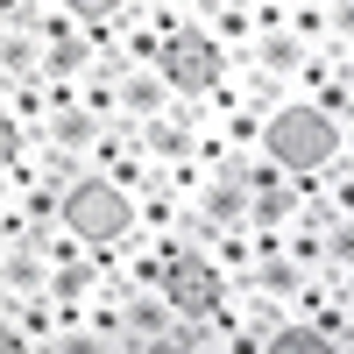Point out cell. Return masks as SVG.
Masks as SVG:
<instances>
[{"label": "cell", "instance_id": "6da1fadb", "mask_svg": "<svg viewBox=\"0 0 354 354\" xmlns=\"http://www.w3.org/2000/svg\"><path fill=\"white\" fill-rule=\"evenodd\" d=\"M149 21H156V36H163V57H156L163 85H170L185 106H205V100L234 78V57L198 28V15L185 8V0H149Z\"/></svg>", "mask_w": 354, "mask_h": 354}, {"label": "cell", "instance_id": "7a4b0ae2", "mask_svg": "<svg viewBox=\"0 0 354 354\" xmlns=\"http://www.w3.org/2000/svg\"><path fill=\"white\" fill-rule=\"evenodd\" d=\"M262 156L290 177H326L340 156H347V128L333 113H319L312 100L290 93L283 106H270V128H262Z\"/></svg>", "mask_w": 354, "mask_h": 354}, {"label": "cell", "instance_id": "3957f363", "mask_svg": "<svg viewBox=\"0 0 354 354\" xmlns=\"http://www.w3.org/2000/svg\"><path fill=\"white\" fill-rule=\"evenodd\" d=\"M64 234H78L93 255H106V248H128L135 234H142V205H135V192H121L113 177H78V185L64 192Z\"/></svg>", "mask_w": 354, "mask_h": 354}, {"label": "cell", "instance_id": "277c9868", "mask_svg": "<svg viewBox=\"0 0 354 354\" xmlns=\"http://www.w3.org/2000/svg\"><path fill=\"white\" fill-rule=\"evenodd\" d=\"M163 298L177 319H198V326H213V312L234 298V283L220 277V262L192 248V241H170V262H163Z\"/></svg>", "mask_w": 354, "mask_h": 354}, {"label": "cell", "instance_id": "5b68a950", "mask_svg": "<svg viewBox=\"0 0 354 354\" xmlns=\"http://www.w3.org/2000/svg\"><path fill=\"white\" fill-rule=\"evenodd\" d=\"M192 15H198L205 36L234 57V71H241L248 50H255V8H248V0H192Z\"/></svg>", "mask_w": 354, "mask_h": 354}, {"label": "cell", "instance_id": "8992f818", "mask_svg": "<svg viewBox=\"0 0 354 354\" xmlns=\"http://www.w3.org/2000/svg\"><path fill=\"white\" fill-rule=\"evenodd\" d=\"M170 106H177V93L163 85V71H149V64H128V71H121V121H128V128L163 121Z\"/></svg>", "mask_w": 354, "mask_h": 354}, {"label": "cell", "instance_id": "52a82bcc", "mask_svg": "<svg viewBox=\"0 0 354 354\" xmlns=\"http://www.w3.org/2000/svg\"><path fill=\"white\" fill-rule=\"evenodd\" d=\"M0 290H8V298H50V255H43V241L0 248Z\"/></svg>", "mask_w": 354, "mask_h": 354}, {"label": "cell", "instance_id": "ba28073f", "mask_svg": "<svg viewBox=\"0 0 354 354\" xmlns=\"http://www.w3.org/2000/svg\"><path fill=\"white\" fill-rule=\"evenodd\" d=\"M121 319H128V340L135 347H149V340H163L170 326H177V312H170V298L163 290H121Z\"/></svg>", "mask_w": 354, "mask_h": 354}, {"label": "cell", "instance_id": "9c48e42d", "mask_svg": "<svg viewBox=\"0 0 354 354\" xmlns=\"http://www.w3.org/2000/svg\"><path fill=\"white\" fill-rule=\"evenodd\" d=\"M248 290H255V298H270V305H298V290H305V270H298V262H290V255H277V262H255V277H248Z\"/></svg>", "mask_w": 354, "mask_h": 354}, {"label": "cell", "instance_id": "30bf717a", "mask_svg": "<svg viewBox=\"0 0 354 354\" xmlns=\"http://www.w3.org/2000/svg\"><path fill=\"white\" fill-rule=\"evenodd\" d=\"M262 354H340V340H326L319 326H305V319H283Z\"/></svg>", "mask_w": 354, "mask_h": 354}, {"label": "cell", "instance_id": "8fae6325", "mask_svg": "<svg viewBox=\"0 0 354 354\" xmlns=\"http://www.w3.org/2000/svg\"><path fill=\"white\" fill-rule=\"evenodd\" d=\"M213 326H198V319H177V326L163 333V340H149V347H142V354H213Z\"/></svg>", "mask_w": 354, "mask_h": 354}, {"label": "cell", "instance_id": "7c38bea8", "mask_svg": "<svg viewBox=\"0 0 354 354\" xmlns=\"http://www.w3.org/2000/svg\"><path fill=\"white\" fill-rule=\"evenodd\" d=\"M290 36L305 50H333L326 43V8H319V0H290Z\"/></svg>", "mask_w": 354, "mask_h": 354}, {"label": "cell", "instance_id": "4fadbf2b", "mask_svg": "<svg viewBox=\"0 0 354 354\" xmlns=\"http://www.w3.org/2000/svg\"><path fill=\"white\" fill-rule=\"evenodd\" d=\"M326 270H333V277L354 270V220H340V213L326 220Z\"/></svg>", "mask_w": 354, "mask_h": 354}, {"label": "cell", "instance_id": "5bb4252c", "mask_svg": "<svg viewBox=\"0 0 354 354\" xmlns=\"http://www.w3.org/2000/svg\"><path fill=\"white\" fill-rule=\"evenodd\" d=\"M326 43L347 57L354 50V0H326Z\"/></svg>", "mask_w": 354, "mask_h": 354}, {"label": "cell", "instance_id": "9a60e30c", "mask_svg": "<svg viewBox=\"0 0 354 354\" xmlns=\"http://www.w3.org/2000/svg\"><path fill=\"white\" fill-rule=\"evenodd\" d=\"M340 298H347V305H354V270H347V277H340Z\"/></svg>", "mask_w": 354, "mask_h": 354}, {"label": "cell", "instance_id": "2e32d148", "mask_svg": "<svg viewBox=\"0 0 354 354\" xmlns=\"http://www.w3.org/2000/svg\"><path fill=\"white\" fill-rule=\"evenodd\" d=\"M340 64H347V78H354V50H347V57H340Z\"/></svg>", "mask_w": 354, "mask_h": 354}]
</instances>
